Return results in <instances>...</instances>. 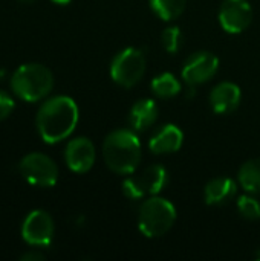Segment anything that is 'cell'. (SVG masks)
I'll list each match as a JSON object with an SVG mask.
<instances>
[{
    "label": "cell",
    "mask_w": 260,
    "mask_h": 261,
    "mask_svg": "<svg viewBox=\"0 0 260 261\" xmlns=\"http://www.w3.org/2000/svg\"><path fill=\"white\" fill-rule=\"evenodd\" d=\"M23 177L37 187H54L58 179V168L55 162L41 153L26 154L20 162Z\"/></svg>",
    "instance_id": "obj_7"
},
{
    "label": "cell",
    "mask_w": 260,
    "mask_h": 261,
    "mask_svg": "<svg viewBox=\"0 0 260 261\" xmlns=\"http://www.w3.org/2000/svg\"><path fill=\"white\" fill-rule=\"evenodd\" d=\"M257 257H259V258H260V252H259V254H257Z\"/></svg>",
    "instance_id": "obj_25"
},
{
    "label": "cell",
    "mask_w": 260,
    "mask_h": 261,
    "mask_svg": "<svg viewBox=\"0 0 260 261\" xmlns=\"http://www.w3.org/2000/svg\"><path fill=\"white\" fill-rule=\"evenodd\" d=\"M95 147L87 138L72 139L64 151L67 167L75 173H86L95 164Z\"/></svg>",
    "instance_id": "obj_11"
},
{
    "label": "cell",
    "mask_w": 260,
    "mask_h": 261,
    "mask_svg": "<svg viewBox=\"0 0 260 261\" xmlns=\"http://www.w3.org/2000/svg\"><path fill=\"white\" fill-rule=\"evenodd\" d=\"M44 260V255L40 252H28L21 255V261H41Z\"/></svg>",
    "instance_id": "obj_22"
},
{
    "label": "cell",
    "mask_w": 260,
    "mask_h": 261,
    "mask_svg": "<svg viewBox=\"0 0 260 261\" xmlns=\"http://www.w3.org/2000/svg\"><path fill=\"white\" fill-rule=\"evenodd\" d=\"M52 86L54 78L51 70L38 63L20 66L11 78V89L14 93L28 102H35L44 98L52 90Z\"/></svg>",
    "instance_id": "obj_3"
},
{
    "label": "cell",
    "mask_w": 260,
    "mask_h": 261,
    "mask_svg": "<svg viewBox=\"0 0 260 261\" xmlns=\"http://www.w3.org/2000/svg\"><path fill=\"white\" fill-rule=\"evenodd\" d=\"M219 69V58L207 50L192 54L182 67V78L188 86L204 84L211 80Z\"/></svg>",
    "instance_id": "obj_8"
},
{
    "label": "cell",
    "mask_w": 260,
    "mask_h": 261,
    "mask_svg": "<svg viewBox=\"0 0 260 261\" xmlns=\"http://www.w3.org/2000/svg\"><path fill=\"white\" fill-rule=\"evenodd\" d=\"M187 0H150L153 12L162 20H175L185 9Z\"/></svg>",
    "instance_id": "obj_18"
},
{
    "label": "cell",
    "mask_w": 260,
    "mask_h": 261,
    "mask_svg": "<svg viewBox=\"0 0 260 261\" xmlns=\"http://www.w3.org/2000/svg\"><path fill=\"white\" fill-rule=\"evenodd\" d=\"M253 20V8L248 0H224L219 9V23L230 34H241Z\"/></svg>",
    "instance_id": "obj_9"
},
{
    "label": "cell",
    "mask_w": 260,
    "mask_h": 261,
    "mask_svg": "<svg viewBox=\"0 0 260 261\" xmlns=\"http://www.w3.org/2000/svg\"><path fill=\"white\" fill-rule=\"evenodd\" d=\"M21 236L32 246H48L54 236V222L44 211H32L23 222Z\"/></svg>",
    "instance_id": "obj_10"
},
{
    "label": "cell",
    "mask_w": 260,
    "mask_h": 261,
    "mask_svg": "<svg viewBox=\"0 0 260 261\" xmlns=\"http://www.w3.org/2000/svg\"><path fill=\"white\" fill-rule=\"evenodd\" d=\"M162 44L166 47L167 52L170 54H176L182 49V44H184V34L182 31L178 28V26H170V28H166L162 35Z\"/></svg>",
    "instance_id": "obj_19"
},
{
    "label": "cell",
    "mask_w": 260,
    "mask_h": 261,
    "mask_svg": "<svg viewBox=\"0 0 260 261\" xmlns=\"http://www.w3.org/2000/svg\"><path fill=\"white\" fill-rule=\"evenodd\" d=\"M52 2H55V3H58V5H67L70 0H52Z\"/></svg>",
    "instance_id": "obj_23"
},
{
    "label": "cell",
    "mask_w": 260,
    "mask_h": 261,
    "mask_svg": "<svg viewBox=\"0 0 260 261\" xmlns=\"http://www.w3.org/2000/svg\"><path fill=\"white\" fill-rule=\"evenodd\" d=\"M146 72V55L138 47H127L115 55L110 64L112 80L123 86L132 87L144 76Z\"/></svg>",
    "instance_id": "obj_5"
},
{
    "label": "cell",
    "mask_w": 260,
    "mask_h": 261,
    "mask_svg": "<svg viewBox=\"0 0 260 261\" xmlns=\"http://www.w3.org/2000/svg\"><path fill=\"white\" fill-rule=\"evenodd\" d=\"M238 210L241 216L247 220H259L260 219V203L251 196H242L238 200Z\"/></svg>",
    "instance_id": "obj_20"
},
{
    "label": "cell",
    "mask_w": 260,
    "mask_h": 261,
    "mask_svg": "<svg viewBox=\"0 0 260 261\" xmlns=\"http://www.w3.org/2000/svg\"><path fill=\"white\" fill-rule=\"evenodd\" d=\"M242 99V92L238 84L224 81L218 84L210 93V104L216 113L225 115L238 109Z\"/></svg>",
    "instance_id": "obj_12"
},
{
    "label": "cell",
    "mask_w": 260,
    "mask_h": 261,
    "mask_svg": "<svg viewBox=\"0 0 260 261\" xmlns=\"http://www.w3.org/2000/svg\"><path fill=\"white\" fill-rule=\"evenodd\" d=\"M169 184V173L162 165H150L141 176H130L123 182V193L132 200L156 196Z\"/></svg>",
    "instance_id": "obj_6"
},
{
    "label": "cell",
    "mask_w": 260,
    "mask_h": 261,
    "mask_svg": "<svg viewBox=\"0 0 260 261\" xmlns=\"http://www.w3.org/2000/svg\"><path fill=\"white\" fill-rule=\"evenodd\" d=\"M239 184L248 193H259L260 191V158L247 161L238 174Z\"/></svg>",
    "instance_id": "obj_16"
},
{
    "label": "cell",
    "mask_w": 260,
    "mask_h": 261,
    "mask_svg": "<svg viewBox=\"0 0 260 261\" xmlns=\"http://www.w3.org/2000/svg\"><path fill=\"white\" fill-rule=\"evenodd\" d=\"M181 83L178 81V78L170 73V72H164L158 76L153 78L152 81V92L158 96V98H173L181 92Z\"/></svg>",
    "instance_id": "obj_17"
},
{
    "label": "cell",
    "mask_w": 260,
    "mask_h": 261,
    "mask_svg": "<svg viewBox=\"0 0 260 261\" xmlns=\"http://www.w3.org/2000/svg\"><path fill=\"white\" fill-rule=\"evenodd\" d=\"M103 158L113 173L132 174L141 162V142L130 130H115L104 139Z\"/></svg>",
    "instance_id": "obj_2"
},
{
    "label": "cell",
    "mask_w": 260,
    "mask_h": 261,
    "mask_svg": "<svg viewBox=\"0 0 260 261\" xmlns=\"http://www.w3.org/2000/svg\"><path fill=\"white\" fill-rule=\"evenodd\" d=\"M14 110V99L0 90V121H3L5 118H8Z\"/></svg>",
    "instance_id": "obj_21"
},
{
    "label": "cell",
    "mask_w": 260,
    "mask_h": 261,
    "mask_svg": "<svg viewBox=\"0 0 260 261\" xmlns=\"http://www.w3.org/2000/svg\"><path fill=\"white\" fill-rule=\"evenodd\" d=\"M238 193V184L230 177H216L205 185L204 199L207 205L228 203Z\"/></svg>",
    "instance_id": "obj_15"
},
{
    "label": "cell",
    "mask_w": 260,
    "mask_h": 261,
    "mask_svg": "<svg viewBox=\"0 0 260 261\" xmlns=\"http://www.w3.org/2000/svg\"><path fill=\"white\" fill-rule=\"evenodd\" d=\"M158 115H159V109L153 99H147V98L139 99L130 109L129 122L133 130L144 132L156 122Z\"/></svg>",
    "instance_id": "obj_14"
},
{
    "label": "cell",
    "mask_w": 260,
    "mask_h": 261,
    "mask_svg": "<svg viewBox=\"0 0 260 261\" xmlns=\"http://www.w3.org/2000/svg\"><path fill=\"white\" fill-rule=\"evenodd\" d=\"M184 142V135L181 128L175 124H166L161 127L150 139L149 148L155 154L176 153Z\"/></svg>",
    "instance_id": "obj_13"
},
{
    "label": "cell",
    "mask_w": 260,
    "mask_h": 261,
    "mask_svg": "<svg viewBox=\"0 0 260 261\" xmlns=\"http://www.w3.org/2000/svg\"><path fill=\"white\" fill-rule=\"evenodd\" d=\"M176 220V208L162 197H150L147 199L141 208L138 216L139 231L149 237L156 239L170 231Z\"/></svg>",
    "instance_id": "obj_4"
},
{
    "label": "cell",
    "mask_w": 260,
    "mask_h": 261,
    "mask_svg": "<svg viewBox=\"0 0 260 261\" xmlns=\"http://www.w3.org/2000/svg\"><path fill=\"white\" fill-rule=\"evenodd\" d=\"M78 107L69 96H55L48 99L37 113V128L41 139L48 144H57L66 139L77 127Z\"/></svg>",
    "instance_id": "obj_1"
},
{
    "label": "cell",
    "mask_w": 260,
    "mask_h": 261,
    "mask_svg": "<svg viewBox=\"0 0 260 261\" xmlns=\"http://www.w3.org/2000/svg\"><path fill=\"white\" fill-rule=\"evenodd\" d=\"M21 2H32V0H21Z\"/></svg>",
    "instance_id": "obj_24"
}]
</instances>
